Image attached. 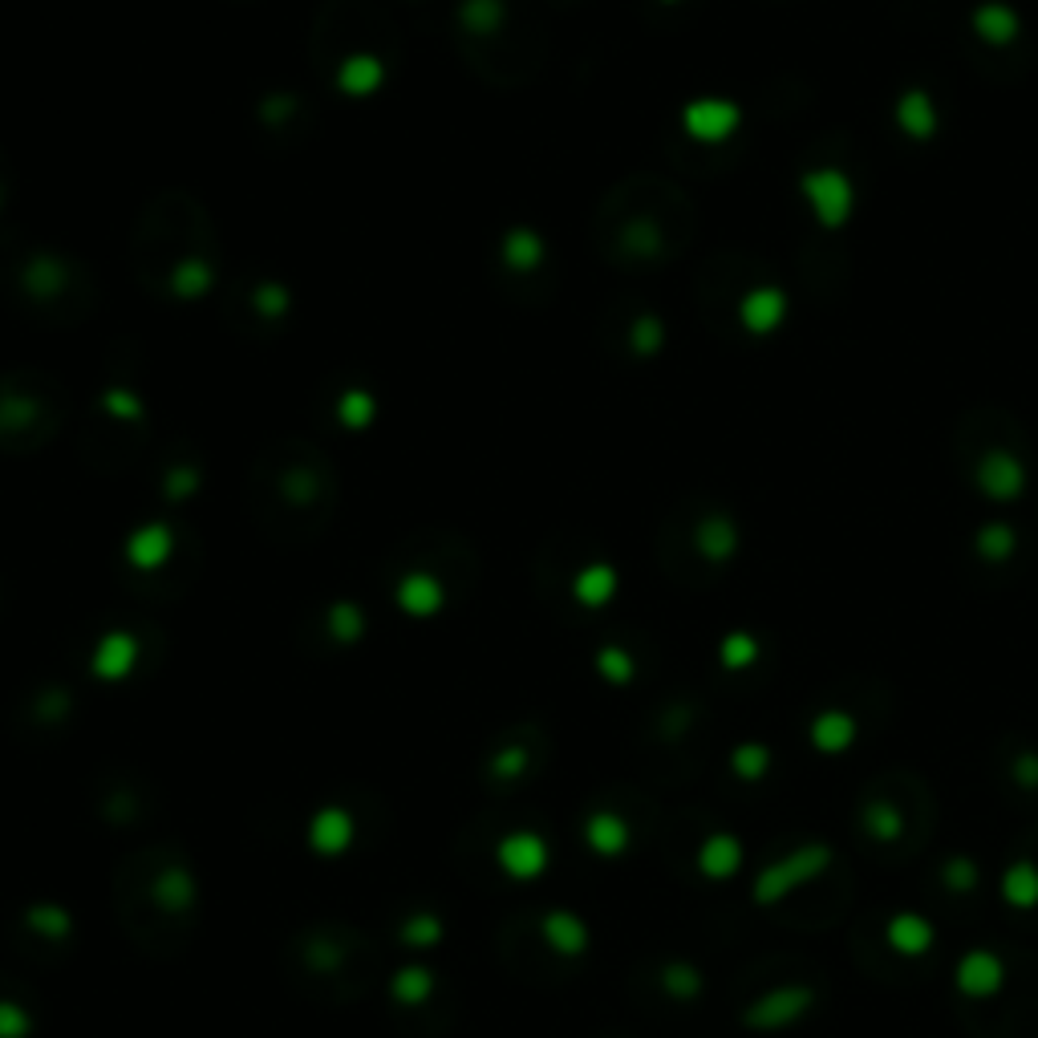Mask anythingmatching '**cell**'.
<instances>
[{"label":"cell","mask_w":1038,"mask_h":1038,"mask_svg":"<svg viewBox=\"0 0 1038 1038\" xmlns=\"http://www.w3.org/2000/svg\"><path fill=\"white\" fill-rule=\"evenodd\" d=\"M832 861H836V852L827 848V844H803V848L787 852L783 861L767 864V868L755 876L751 897H755L759 905H778V900H787L795 888L820 881V876L832 868Z\"/></svg>","instance_id":"6da1fadb"},{"label":"cell","mask_w":1038,"mask_h":1038,"mask_svg":"<svg viewBox=\"0 0 1038 1038\" xmlns=\"http://www.w3.org/2000/svg\"><path fill=\"white\" fill-rule=\"evenodd\" d=\"M800 191H803V200H807V207H812V215L824 227H844L852 220V212H856V187H852V179L844 175V171H836V166H815V171H807V175L800 179Z\"/></svg>","instance_id":"7a4b0ae2"},{"label":"cell","mask_w":1038,"mask_h":1038,"mask_svg":"<svg viewBox=\"0 0 1038 1038\" xmlns=\"http://www.w3.org/2000/svg\"><path fill=\"white\" fill-rule=\"evenodd\" d=\"M815 998L820 994L812 986H778V990H767L759 1003H751L743 1010V1022L751 1030H783L791 1022H800L803 1015L815 1010Z\"/></svg>","instance_id":"3957f363"},{"label":"cell","mask_w":1038,"mask_h":1038,"mask_svg":"<svg viewBox=\"0 0 1038 1038\" xmlns=\"http://www.w3.org/2000/svg\"><path fill=\"white\" fill-rule=\"evenodd\" d=\"M954 986L966 998H994L1006 986V961L994 949H966L954 966Z\"/></svg>","instance_id":"277c9868"},{"label":"cell","mask_w":1038,"mask_h":1038,"mask_svg":"<svg viewBox=\"0 0 1038 1038\" xmlns=\"http://www.w3.org/2000/svg\"><path fill=\"white\" fill-rule=\"evenodd\" d=\"M974 479H978V487L994 503H1015L1027 491V471H1022V462L1010 450H986Z\"/></svg>","instance_id":"5b68a950"},{"label":"cell","mask_w":1038,"mask_h":1038,"mask_svg":"<svg viewBox=\"0 0 1038 1038\" xmlns=\"http://www.w3.org/2000/svg\"><path fill=\"white\" fill-rule=\"evenodd\" d=\"M807 739H812V746L820 755H844V751H852L856 739H861V722H856V714H848V710H820L812 719V726H807Z\"/></svg>","instance_id":"8992f818"},{"label":"cell","mask_w":1038,"mask_h":1038,"mask_svg":"<svg viewBox=\"0 0 1038 1038\" xmlns=\"http://www.w3.org/2000/svg\"><path fill=\"white\" fill-rule=\"evenodd\" d=\"M885 945L900 957H925L937 945V929L920 913H893L885 925Z\"/></svg>","instance_id":"52a82bcc"},{"label":"cell","mask_w":1038,"mask_h":1038,"mask_svg":"<svg viewBox=\"0 0 1038 1038\" xmlns=\"http://www.w3.org/2000/svg\"><path fill=\"white\" fill-rule=\"evenodd\" d=\"M743 861H746V852H743V844H739V836H726V832L710 836L706 844H702V852H698V868H702L710 881H731V876H739Z\"/></svg>","instance_id":"ba28073f"},{"label":"cell","mask_w":1038,"mask_h":1038,"mask_svg":"<svg viewBox=\"0 0 1038 1038\" xmlns=\"http://www.w3.org/2000/svg\"><path fill=\"white\" fill-rule=\"evenodd\" d=\"M783 317H787V296L778 288H755V293L743 296V325L759 337L775 333Z\"/></svg>","instance_id":"9c48e42d"},{"label":"cell","mask_w":1038,"mask_h":1038,"mask_svg":"<svg viewBox=\"0 0 1038 1038\" xmlns=\"http://www.w3.org/2000/svg\"><path fill=\"white\" fill-rule=\"evenodd\" d=\"M998 893L1010 908L1018 913H1030L1038 908V864L1035 861H1015L1006 864L1003 881H998Z\"/></svg>","instance_id":"30bf717a"},{"label":"cell","mask_w":1038,"mask_h":1038,"mask_svg":"<svg viewBox=\"0 0 1038 1038\" xmlns=\"http://www.w3.org/2000/svg\"><path fill=\"white\" fill-rule=\"evenodd\" d=\"M685 122H690V130H694L698 139L706 142H719L726 139L734 126H739V106H731V102H698V106H690V114H685Z\"/></svg>","instance_id":"8fae6325"},{"label":"cell","mask_w":1038,"mask_h":1038,"mask_svg":"<svg viewBox=\"0 0 1038 1038\" xmlns=\"http://www.w3.org/2000/svg\"><path fill=\"white\" fill-rule=\"evenodd\" d=\"M974 33L990 45H1010L1018 37V12L1006 4H981L974 9Z\"/></svg>","instance_id":"7c38bea8"},{"label":"cell","mask_w":1038,"mask_h":1038,"mask_svg":"<svg viewBox=\"0 0 1038 1038\" xmlns=\"http://www.w3.org/2000/svg\"><path fill=\"white\" fill-rule=\"evenodd\" d=\"M897 122L908 139H929L933 130H937V114H933L929 94H925V90H908V94H900Z\"/></svg>","instance_id":"4fadbf2b"},{"label":"cell","mask_w":1038,"mask_h":1038,"mask_svg":"<svg viewBox=\"0 0 1038 1038\" xmlns=\"http://www.w3.org/2000/svg\"><path fill=\"white\" fill-rule=\"evenodd\" d=\"M864 832L873 839L893 844V839L905 836V815H900V807L893 800H873L864 807Z\"/></svg>","instance_id":"5bb4252c"},{"label":"cell","mask_w":1038,"mask_h":1038,"mask_svg":"<svg viewBox=\"0 0 1038 1038\" xmlns=\"http://www.w3.org/2000/svg\"><path fill=\"white\" fill-rule=\"evenodd\" d=\"M771 763H775V755H771V746H763V743H743V746H734L731 767H734V775L746 778V783H759V778H767Z\"/></svg>","instance_id":"9a60e30c"},{"label":"cell","mask_w":1038,"mask_h":1038,"mask_svg":"<svg viewBox=\"0 0 1038 1038\" xmlns=\"http://www.w3.org/2000/svg\"><path fill=\"white\" fill-rule=\"evenodd\" d=\"M978 881H981V868H978V861L974 856H949V861L942 864V888H949V893H974L978 888Z\"/></svg>","instance_id":"2e32d148"},{"label":"cell","mask_w":1038,"mask_h":1038,"mask_svg":"<svg viewBox=\"0 0 1038 1038\" xmlns=\"http://www.w3.org/2000/svg\"><path fill=\"white\" fill-rule=\"evenodd\" d=\"M1015 528H1006V523H990V528H981L978 536H974V548H978L981 560H1006V556L1015 552Z\"/></svg>","instance_id":"e0dca14e"},{"label":"cell","mask_w":1038,"mask_h":1038,"mask_svg":"<svg viewBox=\"0 0 1038 1038\" xmlns=\"http://www.w3.org/2000/svg\"><path fill=\"white\" fill-rule=\"evenodd\" d=\"M759 661V641L751 638V633H731V638L722 641V665L726 670H746V665H755Z\"/></svg>","instance_id":"ac0fdd59"},{"label":"cell","mask_w":1038,"mask_h":1038,"mask_svg":"<svg viewBox=\"0 0 1038 1038\" xmlns=\"http://www.w3.org/2000/svg\"><path fill=\"white\" fill-rule=\"evenodd\" d=\"M702 548H706V556L722 560V556H731L734 548H739V536H734V528L726 519H710L706 528H702Z\"/></svg>","instance_id":"d6986e66"},{"label":"cell","mask_w":1038,"mask_h":1038,"mask_svg":"<svg viewBox=\"0 0 1038 1038\" xmlns=\"http://www.w3.org/2000/svg\"><path fill=\"white\" fill-rule=\"evenodd\" d=\"M1010 775L1022 791H1038V751H1022V755L1010 763Z\"/></svg>","instance_id":"ffe728a7"},{"label":"cell","mask_w":1038,"mask_h":1038,"mask_svg":"<svg viewBox=\"0 0 1038 1038\" xmlns=\"http://www.w3.org/2000/svg\"><path fill=\"white\" fill-rule=\"evenodd\" d=\"M670 974H673V990L694 994L698 986H702V978H698V974H694V969H690V966H673Z\"/></svg>","instance_id":"44dd1931"}]
</instances>
